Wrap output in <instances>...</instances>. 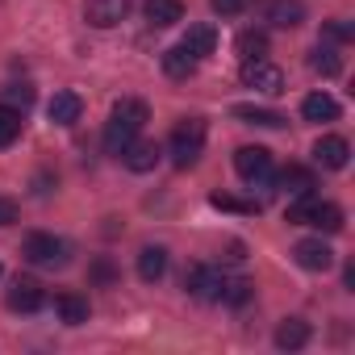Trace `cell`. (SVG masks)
<instances>
[{"mask_svg": "<svg viewBox=\"0 0 355 355\" xmlns=\"http://www.w3.org/2000/svg\"><path fill=\"white\" fill-rule=\"evenodd\" d=\"M209 9H214L218 17H239V13L247 9V0H209Z\"/></svg>", "mask_w": 355, "mask_h": 355, "instance_id": "4dcf8cb0", "label": "cell"}, {"mask_svg": "<svg viewBox=\"0 0 355 355\" xmlns=\"http://www.w3.org/2000/svg\"><path fill=\"white\" fill-rule=\"evenodd\" d=\"M205 121L201 117H184L180 125L171 130V142H167V155H171V163L180 167V171H189L197 159H201V150H205Z\"/></svg>", "mask_w": 355, "mask_h": 355, "instance_id": "3957f363", "label": "cell"}, {"mask_svg": "<svg viewBox=\"0 0 355 355\" xmlns=\"http://www.w3.org/2000/svg\"><path fill=\"white\" fill-rule=\"evenodd\" d=\"M21 109H13V105H0V146H13L17 138H21Z\"/></svg>", "mask_w": 355, "mask_h": 355, "instance_id": "d4e9b609", "label": "cell"}, {"mask_svg": "<svg viewBox=\"0 0 355 355\" xmlns=\"http://www.w3.org/2000/svg\"><path fill=\"white\" fill-rule=\"evenodd\" d=\"M305 343H309V322L305 318H284L276 326V347L280 351H301Z\"/></svg>", "mask_w": 355, "mask_h": 355, "instance_id": "e0dca14e", "label": "cell"}, {"mask_svg": "<svg viewBox=\"0 0 355 355\" xmlns=\"http://www.w3.org/2000/svg\"><path fill=\"white\" fill-rule=\"evenodd\" d=\"M222 284H226L222 268H209V263H193L189 276H184V288L197 301H222Z\"/></svg>", "mask_w": 355, "mask_h": 355, "instance_id": "52a82bcc", "label": "cell"}, {"mask_svg": "<svg viewBox=\"0 0 355 355\" xmlns=\"http://www.w3.org/2000/svg\"><path fill=\"white\" fill-rule=\"evenodd\" d=\"M268 21L276 30H297L305 21V5H301V0H272V5H268Z\"/></svg>", "mask_w": 355, "mask_h": 355, "instance_id": "9a60e30c", "label": "cell"}, {"mask_svg": "<svg viewBox=\"0 0 355 355\" xmlns=\"http://www.w3.org/2000/svg\"><path fill=\"white\" fill-rule=\"evenodd\" d=\"M0 272H5V268H0Z\"/></svg>", "mask_w": 355, "mask_h": 355, "instance_id": "e575fe53", "label": "cell"}, {"mask_svg": "<svg viewBox=\"0 0 355 355\" xmlns=\"http://www.w3.org/2000/svg\"><path fill=\"white\" fill-rule=\"evenodd\" d=\"M313 159H318L322 167H330V171H343V167H347V159H351V146H347V138H338V134H326V138H318V146H313Z\"/></svg>", "mask_w": 355, "mask_h": 355, "instance_id": "8fae6325", "label": "cell"}, {"mask_svg": "<svg viewBox=\"0 0 355 355\" xmlns=\"http://www.w3.org/2000/svg\"><path fill=\"white\" fill-rule=\"evenodd\" d=\"M163 272H167V251L163 247H142L138 251V276L146 284H155V280H163Z\"/></svg>", "mask_w": 355, "mask_h": 355, "instance_id": "7402d4cb", "label": "cell"}, {"mask_svg": "<svg viewBox=\"0 0 355 355\" xmlns=\"http://www.w3.org/2000/svg\"><path fill=\"white\" fill-rule=\"evenodd\" d=\"M193 71H197V59H193L184 46L163 51V76H167V80H189Z\"/></svg>", "mask_w": 355, "mask_h": 355, "instance_id": "44dd1931", "label": "cell"}, {"mask_svg": "<svg viewBox=\"0 0 355 355\" xmlns=\"http://www.w3.org/2000/svg\"><path fill=\"white\" fill-rule=\"evenodd\" d=\"M142 13H146V21L155 30H167V26H180L184 21V5H180V0H146Z\"/></svg>", "mask_w": 355, "mask_h": 355, "instance_id": "7c38bea8", "label": "cell"}, {"mask_svg": "<svg viewBox=\"0 0 355 355\" xmlns=\"http://www.w3.org/2000/svg\"><path fill=\"white\" fill-rule=\"evenodd\" d=\"M5 105H13V109H17V105H21V109L34 105V88H30V84H9V88H5Z\"/></svg>", "mask_w": 355, "mask_h": 355, "instance_id": "f1b7e54d", "label": "cell"}, {"mask_svg": "<svg viewBox=\"0 0 355 355\" xmlns=\"http://www.w3.org/2000/svg\"><path fill=\"white\" fill-rule=\"evenodd\" d=\"M55 309H59V318H63L67 326H84V322H88V301H84V297H76V293L55 297Z\"/></svg>", "mask_w": 355, "mask_h": 355, "instance_id": "cb8c5ba5", "label": "cell"}, {"mask_svg": "<svg viewBox=\"0 0 355 355\" xmlns=\"http://www.w3.org/2000/svg\"><path fill=\"white\" fill-rule=\"evenodd\" d=\"M125 13H130V0H88L84 5V21L92 30H113L125 21Z\"/></svg>", "mask_w": 355, "mask_h": 355, "instance_id": "9c48e42d", "label": "cell"}, {"mask_svg": "<svg viewBox=\"0 0 355 355\" xmlns=\"http://www.w3.org/2000/svg\"><path fill=\"white\" fill-rule=\"evenodd\" d=\"M159 155H163V150H159L155 142H138V138H134V142L121 150V163H125L130 171H138V175H142V171H150V167L159 163Z\"/></svg>", "mask_w": 355, "mask_h": 355, "instance_id": "2e32d148", "label": "cell"}, {"mask_svg": "<svg viewBox=\"0 0 355 355\" xmlns=\"http://www.w3.org/2000/svg\"><path fill=\"white\" fill-rule=\"evenodd\" d=\"M276 184H280V193H288V197H305V193H313V171L288 163V167L276 175Z\"/></svg>", "mask_w": 355, "mask_h": 355, "instance_id": "ac0fdd59", "label": "cell"}, {"mask_svg": "<svg viewBox=\"0 0 355 355\" xmlns=\"http://www.w3.org/2000/svg\"><path fill=\"white\" fill-rule=\"evenodd\" d=\"M239 121H247V125H263V130H280L288 117L284 113H276V109H259V105H234L230 109Z\"/></svg>", "mask_w": 355, "mask_h": 355, "instance_id": "ffe728a7", "label": "cell"}, {"mask_svg": "<svg viewBox=\"0 0 355 355\" xmlns=\"http://www.w3.org/2000/svg\"><path fill=\"white\" fill-rule=\"evenodd\" d=\"M301 117H305V121H334V117H338V101H334L330 92H309V96L301 101Z\"/></svg>", "mask_w": 355, "mask_h": 355, "instance_id": "d6986e66", "label": "cell"}, {"mask_svg": "<svg viewBox=\"0 0 355 355\" xmlns=\"http://www.w3.org/2000/svg\"><path fill=\"white\" fill-rule=\"evenodd\" d=\"M5 305H9L13 313H38V309L46 305V293H42V284H38L34 276H17V280L9 284V293H5Z\"/></svg>", "mask_w": 355, "mask_h": 355, "instance_id": "ba28073f", "label": "cell"}, {"mask_svg": "<svg viewBox=\"0 0 355 355\" xmlns=\"http://www.w3.org/2000/svg\"><path fill=\"white\" fill-rule=\"evenodd\" d=\"M239 55H243V63H251V59H268V34H263V30H247V34H239Z\"/></svg>", "mask_w": 355, "mask_h": 355, "instance_id": "484cf974", "label": "cell"}, {"mask_svg": "<svg viewBox=\"0 0 355 355\" xmlns=\"http://www.w3.org/2000/svg\"><path fill=\"white\" fill-rule=\"evenodd\" d=\"M180 46L201 63V59H209V55L218 51V30H214V26H189V34H184Z\"/></svg>", "mask_w": 355, "mask_h": 355, "instance_id": "4fadbf2b", "label": "cell"}, {"mask_svg": "<svg viewBox=\"0 0 355 355\" xmlns=\"http://www.w3.org/2000/svg\"><path fill=\"white\" fill-rule=\"evenodd\" d=\"M96 280H105V284L113 280V263H109V259H101V263H96Z\"/></svg>", "mask_w": 355, "mask_h": 355, "instance_id": "d6a6232c", "label": "cell"}, {"mask_svg": "<svg viewBox=\"0 0 355 355\" xmlns=\"http://www.w3.org/2000/svg\"><path fill=\"white\" fill-rule=\"evenodd\" d=\"M150 121V109L142 105V101H117L113 105V113H109V125H105V155H113V159H121V150L142 134V125Z\"/></svg>", "mask_w": 355, "mask_h": 355, "instance_id": "6da1fadb", "label": "cell"}, {"mask_svg": "<svg viewBox=\"0 0 355 355\" xmlns=\"http://www.w3.org/2000/svg\"><path fill=\"white\" fill-rule=\"evenodd\" d=\"M343 284H347V288L355 293V263H347V272H343Z\"/></svg>", "mask_w": 355, "mask_h": 355, "instance_id": "836d02e7", "label": "cell"}, {"mask_svg": "<svg viewBox=\"0 0 355 355\" xmlns=\"http://www.w3.org/2000/svg\"><path fill=\"white\" fill-rule=\"evenodd\" d=\"M21 255H26L30 263H38V268H63V263H67V255H71V247H67L63 239L46 234V230H34V234L26 239Z\"/></svg>", "mask_w": 355, "mask_h": 355, "instance_id": "277c9868", "label": "cell"}, {"mask_svg": "<svg viewBox=\"0 0 355 355\" xmlns=\"http://www.w3.org/2000/svg\"><path fill=\"white\" fill-rule=\"evenodd\" d=\"M284 218H288V226H313V230H326V234H338L343 230V209L330 205V201H318L313 193L293 197Z\"/></svg>", "mask_w": 355, "mask_h": 355, "instance_id": "7a4b0ae2", "label": "cell"}, {"mask_svg": "<svg viewBox=\"0 0 355 355\" xmlns=\"http://www.w3.org/2000/svg\"><path fill=\"white\" fill-rule=\"evenodd\" d=\"M46 113H51V121H55V125H76V121H80V113H84V101H80L76 92H55V96H51V105H46Z\"/></svg>", "mask_w": 355, "mask_h": 355, "instance_id": "5bb4252c", "label": "cell"}, {"mask_svg": "<svg viewBox=\"0 0 355 355\" xmlns=\"http://www.w3.org/2000/svg\"><path fill=\"white\" fill-rule=\"evenodd\" d=\"M243 84L255 88V92H268V96H280L284 92V71L268 59H251L243 63Z\"/></svg>", "mask_w": 355, "mask_h": 355, "instance_id": "8992f818", "label": "cell"}, {"mask_svg": "<svg viewBox=\"0 0 355 355\" xmlns=\"http://www.w3.org/2000/svg\"><path fill=\"white\" fill-rule=\"evenodd\" d=\"M251 293H255V288H251V280H243V276H234V280H226V284H222V301H226L230 309L247 305V301H251Z\"/></svg>", "mask_w": 355, "mask_h": 355, "instance_id": "4316f807", "label": "cell"}, {"mask_svg": "<svg viewBox=\"0 0 355 355\" xmlns=\"http://www.w3.org/2000/svg\"><path fill=\"white\" fill-rule=\"evenodd\" d=\"M309 67H313L318 76H326V80H330V76H338V71H343V59H338V51H334L330 42H318V46L309 51Z\"/></svg>", "mask_w": 355, "mask_h": 355, "instance_id": "603a6c76", "label": "cell"}, {"mask_svg": "<svg viewBox=\"0 0 355 355\" xmlns=\"http://www.w3.org/2000/svg\"><path fill=\"white\" fill-rule=\"evenodd\" d=\"M293 259H297L305 272H326V268L334 263V251H330V243H322V239H301V243L293 247Z\"/></svg>", "mask_w": 355, "mask_h": 355, "instance_id": "30bf717a", "label": "cell"}, {"mask_svg": "<svg viewBox=\"0 0 355 355\" xmlns=\"http://www.w3.org/2000/svg\"><path fill=\"white\" fill-rule=\"evenodd\" d=\"M234 171L243 175L247 184H263V180H272V150H268V146H239V155H234Z\"/></svg>", "mask_w": 355, "mask_h": 355, "instance_id": "5b68a950", "label": "cell"}, {"mask_svg": "<svg viewBox=\"0 0 355 355\" xmlns=\"http://www.w3.org/2000/svg\"><path fill=\"white\" fill-rule=\"evenodd\" d=\"M355 38V30L347 26V21H330L326 30H322V42H351Z\"/></svg>", "mask_w": 355, "mask_h": 355, "instance_id": "f546056e", "label": "cell"}, {"mask_svg": "<svg viewBox=\"0 0 355 355\" xmlns=\"http://www.w3.org/2000/svg\"><path fill=\"white\" fill-rule=\"evenodd\" d=\"M209 205H214V209H230V214H255V209H259L255 201H239V197H226V193H214Z\"/></svg>", "mask_w": 355, "mask_h": 355, "instance_id": "83f0119b", "label": "cell"}, {"mask_svg": "<svg viewBox=\"0 0 355 355\" xmlns=\"http://www.w3.org/2000/svg\"><path fill=\"white\" fill-rule=\"evenodd\" d=\"M13 222H17V201L0 197V226H13Z\"/></svg>", "mask_w": 355, "mask_h": 355, "instance_id": "1f68e13d", "label": "cell"}]
</instances>
